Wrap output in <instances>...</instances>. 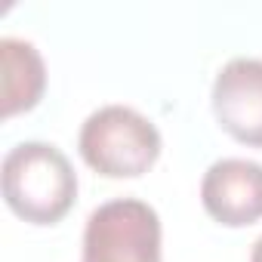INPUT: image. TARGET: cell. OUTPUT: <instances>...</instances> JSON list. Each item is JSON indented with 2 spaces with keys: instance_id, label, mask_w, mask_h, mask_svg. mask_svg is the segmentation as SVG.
<instances>
[{
  "instance_id": "cell-1",
  "label": "cell",
  "mask_w": 262,
  "mask_h": 262,
  "mask_svg": "<svg viewBox=\"0 0 262 262\" xmlns=\"http://www.w3.org/2000/svg\"><path fill=\"white\" fill-rule=\"evenodd\" d=\"M4 201L31 225H56L77 201V173L56 145L22 142L4 158Z\"/></svg>"
},
{
  "instance_id": "cell-2",
  "label": "cell",
  "mask_w": 262,
  "mask_h": 262,
  "mask_svg": "<svg viewBox=\"0 0 262 262\" xmlns=\"http://www.w3.org/2000/svg\"><path fill=\"white\" fill-rule=\"evenodd\" d=\"M77 148L86 167L99 176L136 179L158 164L164 142L158 126L136 108L105 105L83 120Z\"/></svg>"
},
{
  "instance_id": "cell-3",
  "label": "cell",
  "mask_w": 262,
  "mask_h": 262,
  "mask_svg": "<svg viewBox=\"0 0 262 262\" xmlns=\"http://www.w3.org/2000/svg\"><path fill=\"white\" fill-rule=\"evenodd\" d=\"M80 262H161V216L136 198L96 207L83 228Z\"/></svg>"
},
{
  "instance_id": "cell-4",
  "label": "cell",
  "mask_w": 262,
  "mask_h": 262,
  "mask_svg": "<svg viewBox=\"0 0 262 262\" xmlns=\"http://www.w3.org/2000/svg\"><path fill=\"white\" fill-rule=\"evenodd\" d=\"M213 114L225 133L250 148H262V59H231L213 80Z\"/></svg>"
},
{
  "instance_id": "cell-5",
  "label": "cell",
  "mask_w": 262,
  "mask_h": 262,
  "mask_svg": "<svg viewBox=\"0 0 262 262\" xmlns=\"http://www.w3.org/2000/svg\"><path fill=\"white\" fill-rule=\"evenodd\" d=\"M201 204L225 228H244L262 219V164L222 158L201 179Z\"/></svg>"
},
{
  "instance_id": "cell-6",
  "label": "cell",
  "mask_w": 262,
  "mask_h": 262,
  "mask_svg": "<svg viewBox=\"0 0 262 262\" xmlns=\"http://www.w3.org/2000/svg\"><path fill=\"white\" fill-rule=\"evenodd\" d=\"M0 80H4V117L31 111L47 90V65L34 43L22 37L0 40Z\"/></svg>"
},
{
  "instance_id": "cell-7",
  "label": "cell",
  "mask_w": 262,
  "mask_h": 262,
  "mask_svg": "<svg viewBox=\"0 0 262 262\" xmlns=\"http://www.w3.org/2000/svg\"><path fill=\"white\" fill-rule=\"evenodd\" d=\"M250 262H262V237L253 244V253H250Z\"/></svg>"
}]
</instances>
